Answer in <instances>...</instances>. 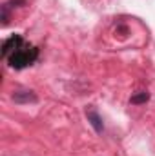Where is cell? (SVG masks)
<instances>
[{"label": "cell", "instance_id": "6da1fadb", "mask_svg": "<svg viewBox=\"0 0 155 156\" xmlns=\"http://www.w3.org/2000/svg\"><path fill=\"white\" fill-rule=\"evenodd\" d=\"M39 56V49L35 45H29V44H24L20 45L9 58H7V64L13 67V69H24L28 66H31Z\"/></svg>", "mask_w": 155, "mask_h": 156}, {"label": "cell", "instance_id": "7a4b0ae2", "mask_svg": "<svg viewBox=\"0 0 155 156\" xmlns=\"http://www.w3.org/2000/svg\"><path fill=\"white\" fill-rule=\"evenodd\" d=\"M20 45H24V38H22L20 35H11L7 40L2 42V58L7 60Z\"/></svg>", "mask_w": 155, "mask_h": 156}, {"label": "cell", "instance_id": "3957f363", "mask_svg": "<svg viewBox=\"0 0 155 156\" xmlns=\"http://www.w3.org/2000/svg\"><path fill=\"white\" fill-rule=\"evenodd\" d=\"M86 118H88V122L91 123V127L95 129V133H97V134H102V133H104V123H102V118H100V115L97 113V109H95L93 105L86 107Z\"/></svg>", "mask_w": 155, "mask_h": 156}, {"label": "cell", "instance_id": "277c9868", "mask_svg": "<svg viewBox=\"0 0 155 156\" xmlns=\"http://www.w3.org/2000/svg\"><path fill=\"white\" fill-rule=\"evenodd\" d=\"M11 100L15 104H35L39 102V96L33 91H15L11 94Z\"/></svg>", "mask_w": 155, "mask_h": 156}, {"label": "cell", "instance_id": "5b68a950", "mask_svg": "<svg viewBox=\"0 0 155 156\" xmlns=\"http://www.w3.org/2000/svg\"><path fill=\"white\" fill-rule=\"evenodd\" d=\"M150 100V94L146 93V91H141V93H137V94H133L131 96V104H135V105H139V104H146Z\"/></svg>", "mask_w": 155, "mask_h": 156}, {"label": "cell", "instance_id": "8992f818", "mask_svg": "<svg viewBox=\"0 0 155 156\" xmlns=\"http://www.w3.org/2000/svg\"><path fill=\"white\" fill-rule=\"evenodd\" d=\"M2 24L4 26L9 24V5H7V2L2 5Z\"/></svg>", "mask_w": 155, "mask_h": 156}, {"label": "cell", "instance_id": "52a82bcc", "mask_svg": "<svg viewBox=\"0 0 155 156\" xmlns=\"http://www.w3.org/2000/svg\"><path fill=\"white\" fill-rule=\"evenodd\" d=\"M24 4H26V0H9V2H7L9 7H20V5H24Z\"/></svg>", "mask_w": 155, "mask_h": 156}]
</instances>
